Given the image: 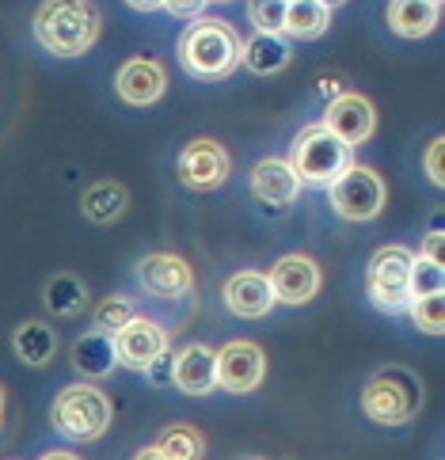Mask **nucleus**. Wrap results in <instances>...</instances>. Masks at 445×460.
Wrapping results in <instances>:
<instances>
[{"mask_svg": "<svg viewBox=\"0 0 445 460\" xmlns=\"http://www.w3.org/2000/svg\"><path fill=\"white\" fill-rule=\"evenodd\" d=\"M168 332L156 320L134 316L119 335H114V358L122 361L126 369H153L156 361L168 354Z\"/></svg>", "mask_w": 445, "mask_h": 460, "instance_id": "6e6552de", "label": "nucleus"}, {"mask_svg": "<svg viewBox=\"0 0 445 460\" xmlns=\"http://www.w3.org/2000/svg\"><path fill=\"white\" fill-rule=\"evenodd\" d=\"M46 308L58 316H76L88 308V286L76 274H58L46 282Z\"/></svg>", "mask_w": 445, "mask_h": 460, "instance_id": "b1692460", "label": "nucleus"}, {"mask_svg": "<svg viewBox=\"0 0 445 460\" xmlns=\"http://www.w3.org/2000/svg\"><path fill=\"white\" fill-rule=\"evenodd\" d=\"M172 381L179 392H187V396H206V392L218 388V358H213V350L202 347V342L183 347L172 361Z\"/></svg>", "mask_w": 445, "mask_h": 460, "instance_id": "2eb2a0df", "label": "nucleus"}, {"mask_svg": "<svg viewBox=\"0 0 445 460\" xmlns=\"http://www.w3.org/2000/svg\"><path fill=\"white\" fill-rule=\"evenodd\" d=\"M320 126L327 129V134H335L343 145H351L354 149V145L369 141L373 126H377V114H373V103L366 100V95L346 92V95H335V100L327 103Z\"/></svg>", "mask_w": 445, "mask_h": 460, "instance_id": "9d476101", "label": "nucleus"}, {"mask_svg": "<svg viewBox=\"0 0 445 460\" xmlns=\"http://www.w3.org/2000/svg\"><path fill=\"white\" fill-rule=\"evenodd\" d=\"M441 145H445V141L434 137L431 149H426V175H431V183H438V187L445 183V172H441Z\"/></svg>", "mask_w": 445, "mask_h": 460, "instance_id": "7c9ffc66", "label": "nucleus"}, {"mask_svg": "<svg viewBox=\"0 0 445 460\" xmlns=\"http://www.w3.org/2000/svg\"><path fill=\"white\" fill-rule=\"evenodd\" d=\"M388 27L400 39H423L438 27V8L426 0H392L388 4Z\"/></svg>", "mask_w": 445, "mask_h": 460, "instance_id": "412c9836", "label": "nucleus"}, {"mask_svg": "<svg viewBox=\"0 0 445 460\" xmlns=\"http://www.w3.org/2000/svg\"><path fill=\"white\" fill-rule=\"evenodd\" d=\"M12 347H15V358H20V361L42 369L58 354V335H54V327H46L42 320H27V323L15 327Z\"/></svg>", "mask_w": 445, "mask_h": 460, "instance_id": "a211bd4d", "label": "nucleus"}, {"mask_svg": "<svg viewBox=\"0 0 445 460\" xmlns=\"http://www.w3.org/2000/svg\"><path fill=\"white\" fill-rule=\"evenodd\" d=\"M286 4H289V0H286Z\"/></svg>", "mask_w": 445, "mask_h": 460, "instance_id": "58836bf2", "label": "nucleus"}, {"mask_svg": "<svg viewBox=\"0 0 445 460\" xmlns=\"http://www.w3.org/2000/svg\"><path fill=\"white\" fill-rule=\"evenodd\" d=\"M114 88H119V95L129 107H148V103L160 100L164 88H168V73H164V65L153 58H134L119 69Z\"/></svg>", "mask_w": 445, "mask_h": 460, "instance_id": "4468645a", "label": "nucleus"}, {"mask_svg": "<svg viewBox=\"0 0 445 460\" xmlns=\"http://www.w3.org/2000/svg\"><path fill=\"white\" fill-rule=\"evenodd\" d=\"M179 179L191 190H213L228 179V153L221 149L218 141L198 137L191 141L183 153H179Z\"/></svg>", "mask_w": 445, "mask_h": 460, "instance_id": "9b49d317", "label": "nucleus"}, {"mask_svg": "<svg viewBox=\"0 0 445 460\" xmlns=\"http://www.w3.org/2000/svg\"><path fill=\"white\" fill-rule=\"evenodd\" d=\"M134 12H156V8H164V0H126Z\"/></svg>", "mask_w": 445, "mask_h": 460, "instance_id": "473e14b6", "label": "nucleus"}, {"mask_svg": "<svg viewBox=\"0 0 445 460\" xmlns=\"http://www.w3.org/2000/svg\"><path fill=\"white\" fill-rule=\"evenodd\" d=\"M92 320H95V332H103V335L114 339L129 320H134V305H129L126 297H103V301L95 305Z\"/></svg>", "mask_w": 445, "mask_h": 460, "instance_id": "bb28decb", "label": "nucleus"}, {"mask_svg": "<svg viewBox=\"0 0 445 460\" xmlns=\"http://www.w3.org/2000/svg\"><path fill=\"white\" fill-rule=\"evenodd\" d=\"M126 202H129L126 187H119V183H111V179H103V183H95V187L85 190V217L95 221V225H111V221H119V217H122Z\"/></svg>", "mask_w": 445, "mask_h": 460, "instance_id": "5701e85b", "label": "nucleus"}, {"mask_svg": "<svg viewBox=\"0 0 445 460\" xmlns=\"http://www.w3.org/2000/svg\"><path fill=\"white\" fill-rule=\"evenodd\" d=\"M327 23H332V8H324L320 0H289L282 31L305 42V39H320L327 31Z\"/></svg>", "mask_w": 445, "mask_h": 460, "instance_id": "4be33fe9", "label": "nucleus"}, {"mask_svg": "<svg viewBox=\"0 0 445 460\" xmlns=\"http://www.w3.org/2000/svg\"><path fill=\"white\" fill-rule=\"evenodd\" d=\"M351 164H354L351 145H343L335 134H327L324 126L301 129L289 149V172L297 175V183H305V187H332Z\"/></svg>", "mask_w": 445, "mask_h": 460, "instance_id": "20e7f679", "label": "nucleus"}, {"mask_svg": "<svg viewBox=\"0 0 445 460\" xmlns=\"http://www.w3.org/2000/svg\"><path fill=\"white\" fill-rule=\"evenodd\" d=\"M411 255L407 248L400 243H392V248H381L373 259H369V274H366V289L373 305L381 312H407L411 305V293H407V270H411Z\"/></svg>", "mask_w": 445, "mask_h": 460, "instance_id": "423d86ee", "label": "nucleus"}, {"mask_svg": "<svg viewBox=\"0 0 445 460\" xmlns=\"http://www.w3.org/2000/svg\"><path fill=\"white\" fill-rule=\"evenodd\" d=\"M134 460H168V456H164V453H160V449L153 446V449H141V453H138Z\"/></svg>", "mask_w": 445, "mask_h": 460, "instance_id": "72a5a7b5", "label": "nucleus"}, {"mask_svg": "<svg viewBox=\"0 0 445 460\" xmlns=\"http://www.w3.org/2000/svg\"><path fill=\"white\" fill-rule=\"evenodd\" d=\"M240 61L252 73H259V76L282 73L286 65H289V46L278 39V35H259V31H255L247 42H240Z\"/></svg>", "mask_w": 445, "mask_h": 460, "instance_id": "6ab92c4d", "label": "nucleus"}, {"mask_svg": "<svg viewBox=\"0 0 445 460\" xmlns=\"http://www.w3.org/2000/svg\"><path fill=\"white\" fill-rule=\"evenodd\" d=\"M327 190H332V209L343 221H373L385 209L381 175L369 168H358V164H351Z\"/></svg>", "mask_w": 445, "mask_h": 460, "instance_id": "0eeeda50", "label": "nucleus"}, {"mask_svg": "<svg viewBox=\"0 0 445 460\" xmlns=\"http://www.w3.org/2000/svg\"><path fill=\"white\" fill-rule=\"evenodd\" d=\"M218 358V385L225 392H252L259 388L263 373H267V358H263V347L259 342H247V339H236L228 347L213 350Z\"/></svg>", "mask_w": 445, "mask_h": 460, "instance_id": "1a4fd4ad", "label": "nucleus"}, {"mask_svg": "<svg viewBox=\"0 0 445 460\" xmlns=\"http://www.w3.org/2000/svg\"><path fill=\"white\" fill-rule=\"evenodd\" d=\"M320 4H324V8H335V4H343V0H320Z\"/></svg>", "mask_w": 445, "mask_h": 460, "instance_id": "c9c22d12", "label": "nucleus"}, {"mask_svg": "<svg viewBox=\"0 0 445 460\" xmlns=\"http://www.w3.org/2000/svg\"><path fill=\"white\" fill-rule=\"evenodd\" d=\"M138 278H141V286L160 301L187 297L191 286H194V274L179 255H145L138 262Z\"/></svg>", "mask_w": 445, "mask_h": 460, "instance_id": "ddd939ff", "label": "nucleus"}, {"mask_svg": "<svg viewBox=\"0 0 445 460\" xmlns=\"http://www.w3.org/2000/svg\"><path fill=\"white\" fill-rule=\"evenodd\" d=\"M426 4H431V8H441V0H426Z\"/></svg>", "mask_w": 445, "mask_h": 460, "instance_id": "4c0bfd02", "label": "nucleus"}, {"mask_svg": "<svg viewBox=\"0 0 445 460\" xmlns=\"http://www.w3.org/2000/svg\"><path fill=\"white\" fill-rule=\"evenodd\" d=\"M271 293L282 305H305L320 289V267L308 255H286L271 267Z\"/></svg>", "mask_w": 445, "mask_h": 460, "instance_id": "f8f14e48", "label": "nucleus"}, {"mask_svg": "<svg viewBox=\"0 0 445 460\" xmlns=\"http://www.w3.org/2000/svg\"><path fill=\"white\" fill-rule=\"evenodd\" d=\"M73 366L85 373V376H107L119 358H114V339L103 332H88L73 342Z\"/></svg>", "mask_w": 445, "mask_h": 460, "instance_id": "aec40b11", "label": "nucleus"}, {"mask_svg": "<svg viewBox=\"0 0 445 460\" xmlns=\"http://www.w3.org/2000/svg\"><path fill=\"white\" fill-rule=\"evenodd\" d=\"M252 190L267 206H289L297 199V190H301V183H297V175L289 172L286 160H259L252 172Z\"/></svg>", "mask_w": 445, "mask_h": 460, "instance_id": "f3484780", "label": "nucleus"}, {"mask_svg": "<svg viewBox=\"0 0 445 460\" xmlns=\"http://www.w3.org/2000/svg\"><path fill=\"white\" fill-rule=\"evenodd\" d=\"M225 305L228 312H236L244 320H259L274 308V293L267 274H255V270H240L225 282Z\"/></svg>", "mask_w": 445, "mask_h": 460, "instance_id": "dca6fc26", "label": "nucleus"}, {"mask_svg": "<svg viewBox=\"0 0 445 460\" xmlns=\"http://www.w3.org/2000/svg\"><path fill=\"white\" fill-rule=\"evenodd\" d=\"M164 8H168L175 20H198L206 8V0H164Z\"/></svg>", "mask_w": 445, "mask_h": 460, "instance_id": "c756f323", "label": "nucleus"}, {"mask_svg": "<svg viewBox=\"0 0 445 460\" xmlns=\"http://www.w3.org/2000/svg\"><path fill=\"white\" fill-rule=\"evenodd\" d=\"M156 449L168 456V460H202L206 456V438L194 430V426L179 422V426H168V430L160 434Z\"/></svg>", "mask_w": 445, "mask_h": 460, "instance_id": "393cba45", "label": "nucleus"}, {"mask_svg": "<svg viewBox=\"0 0 445 460\" xmlns=\"http://www.w3.org/2000/svg\"><path fill=\"white\" fill-rule=\"evenodd\" d=\"M0 415H4V388H0Z\"/></svg>", "mask_w": 445, "mask_h": 460, "instance_id": "e433bc0d", "label": "nucleus"}, {"mask_svg": "<svg viewBox=\"0 0 445 460\" xmlns=\"http://www.w3.org/2000/svg\"><path fill=\"white\" fill-rule=\"evenodd\" d=\"M423 381L404 366H392L369 376V385L361 388V411L381 422V426H404L423 411Z\"/></svg>", "mask_w": 445, "mask_h": 460, "instance_id": "7ed1b4c3", "label": "nucleus"}, {"mask_svg": "<svg viewBox=\"0 0 445 460\" xmlns=\"http://www.w3.org/2000/svg\"><path fill=\"white\" fill-rule=\"evenodd\" d=\"M423 259H431V262H441V233L434 228L431 236H426V243H423V252H419Z\"/></svg>", "mask_w": 445, "mask_h": 460, "instance_id": "2f4dec72", "label": "nucleus"}, {"mask_svg": "<svg viewBox=\"0 0 445 460\" xmlns=\"http://www.w3.org/2000/svg\"><path fill=\"white\" fill-rule=\"evenodd\" d=\"M42 460H80V456H73V453H46Z\"/></svg>", "mask_w": 445, "mask_h": 460, "instance_id": "f704fd0d", "label": "nucleus"}, {"mask_svg": "<svg viewBox=\"0 0 445 460\" xmlns=\"http://www.w3.org/2000/svg\"><path fill=\"white\" fill-rule=\"evenodd\" d=\"M35 39L58 58L88 54L99 39V8L92 0H42L35 12Z\"/></svg>", "mask_w": 445, "mask_h": 460, "instance_id": "f257e3e1", "label": "nucleus"}, {"mask_svg": "<svg viewBox=\"0 0 445 460\" xmlns=\"http://www.w3.org/2000/svg\"><path fill=\"white\" fill-rule=\"evenodd\" d=\"M179 61L198 80H221L240 65V35L225 20H194L179 39Z\"/></svg>", "mask_w": 445, "mask_h": 460, "instance_id": "f03ea898", "label": "nucleus"}, {"mask_svg": "<svg viewBox=\"0 0 445 460\" xmlns=\"http://www.w3.org/2000/svg\"><path fill=\"white\" fill-rule=\"evenodd\" d=\"M407 312H411V320H415L419 332H426V335H441L445 332V301H441V293H431V297H411Z\"/></svg>", "mask_w": 445, "mask_h": 460, "instance_id": "cd10ccee", "label": "nucleus"}, {"mask_svg": "<svg viewBox=\"0 0 445 460\" xmlns=\"http://www.w3.org/2000/svg\"><path fill=\"white\" fill-rule=\"evenodd\" d=\"M441 286H445V262H431L423 255L411 259V270H407L411 297H431V293H441Z\"/></svg>", "mask_w": 445, "mask_h": 460, "instance_id": "a878e982", "label": "nucleus"}, {"mask_svg": "<svg viewBox=\"0 0 445 460\" xmlns=\"http://www.w3.org/2000/svg\"><path fill=\"white\" fill-rule=\"evenodd\" d=\"M247 20L255 23L259 35H282L286 0H252V4H247Z\"/></svg>", "mask_w": 445, "mask_h": 460, "instance_id": "c85d7f7f", "label": "nucleus"}, {"mask_svg": "<svg viewBox=\"0 0 445 460\" xmlns=\"http://www.w3.org/2000/svg\"><path fill=\"white\" fill-rule=\"evenodd\" d=\"M114 407L99 388L92 385H69L58 392L54 400V426L58 434L73 441H95L99 434H107Z\"/></svg>", "mask_w": 445, "mask_h": 460, "instance_id": "39448f33", "label": "nucleus"}]
</instances>
